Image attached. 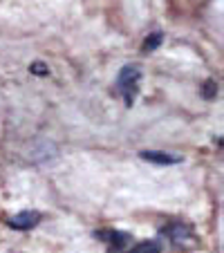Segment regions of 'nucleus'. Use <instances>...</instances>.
<instances>
[{"label":"nucleus","mask_w":224,"mask_h":253,"mask_svg":"<svg viewBox=\"0 0 224 253\" xmlns=\"http://www.w3.org/2000/svg\"><path fill=\"white\" fill-rule=\"evenodd\" d=\"M139 81H141V67L139 65H126L119 72V90L124 94L126 105L134 103V96L139 92Z\"/></svg>","instance_id":"f257e3e1"},{"label":"nucleus","mask_w":224,"mask_h":253,"mask_svg":"<svg viewBox=\"0 0 224 253\" xmlns=\"http://www.w3.org/2000/svg\"><path fill=\"white\" fill-rule=\"evenodd\" d=\"M41 222V213H36V211H23V213L14 215L7 224L11 226V229H18V231H29L34 229V226Z\"/></svg>","instance_id":"f03ea898"},{"label":"nucleus","mask_w":224,"mask_h":253,"mask_svg":"<svg viewBox=\"0 0 224 253\" xmlns=\"http://www.w3.org/2000/svg\"><path fill=\"white\" fill-rule=\"evenodd\" d=\"M139 157L146 159V162H150V164H157V166H173V164L181 162V157H177V155L159 153V150H141Z\"/></svg>","instance_id":"7ed1b4c3"},{"label":"nucleus","mask_w":224,"mask_h":253,"mask_svg":"<svg viewBox=\"0 0 224 253\" xmlns=\"http://www.w3.org/2000/svg\"><path fill=\"white\" fill-rule=\"evenodd\" d=\"M99 238L112 244V249H115V251H119V249L126 247V242L130 240V235L128 233H119V231H101Z\"/></svg>","instance_id":"20e7f679"},{"label":"nucleus","mask_w":224,"mask_h":253,"mask_svg":"<svg viewBox=\"0 0 224 253\" xmlns=\"http://www.w3.org/2000/svg\"><path fill=\"white\" fill-rule=\"evenodd\" d=\"M166 233H171V240H173V242L179 244L181 240L186 238V235H191V229H188V226H184V224H171V226L166 229Z\"/></svg>","instance_id":"39448f33"},{"label":"nucleus","mask_w":224,"mask_h":253,"mask_svg":"<svg viewBox=\"0 0 224 253\" xmlns=\"http://www.w3.org/2000/svg\"><path fill=\"white\" fill-rule=\"evenodd\" d=\"M162 251V247H159L157 242H153V240H148V242H141L137 244V247H133L128 253H159Z\"/></svg>","instance_id":"423d86ee"},{"label":"nucleus","mask_w":224,"mask_h":253,"mask_svg":"<svg viewBox=\"0 0 224 253\" xmlns=\"http://www.w3.org/2000/svg\"><path fill=\"white\" fill-rule=\"evenodd\" d=\"M162 41H164V34L162 32L150 34V36L143 41V52H153V49H157L159 45H162Z\"/></svg>","instance_id":"0eeeda50"},{"label":"nucleus","mask_w":224,"mask_h":253,"mask_svg":"<svg viewBox=\"0 0 224 253\" xmlns=\"http://www.w3.org/2000/svg\"><path fill=\"white\" fill-rule=\"evenodd\" d=\"M202 96L209 101L218 96V83H215V79H206V81L202 83Z\"/></svg>","instance_id":"6e6552de"},{"label":"nucleus","mask_w":224,"mask_h":253,"mask_svg":"<svg viewBox=\"0 0 224 253\" xmlns=\"http://www.w3.org/2000/svg\"><path fill=\"white\" fill-rule=\"evenodd\" d=\"M29 72H32V74H36V77H47V74H49V67L45 65V63L36 61V63H32V65H29Z\"/></svg>","instance_id":"1a4fd4ad"}]
</instances>
